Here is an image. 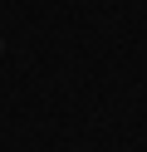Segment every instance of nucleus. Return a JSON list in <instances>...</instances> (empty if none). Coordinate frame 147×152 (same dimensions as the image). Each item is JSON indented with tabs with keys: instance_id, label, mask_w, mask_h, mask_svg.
<instances>
[{
	"instance_id": "obj_1",
	"label": "nucleus",
	"mask_w": 147,
	"mask_h": 152,
	"mask_svg": "<svg viewBox=\"0 0 147 152\" xmlns=\"http://www.w3.org/2000/svg\"><path fill=\"white\" fill-rule=\"evenodd\" d=\"M0 49H5V39H0Z\"/></svg>"
}]
</instances>
